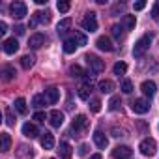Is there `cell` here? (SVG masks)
Returning a JSON list of instances; mask_svg holds the SVG:
<instances>
[{
    "mask_svg": "<svg viewBox=\"0 0 159 159\" xmlns=\"http://www.w3.org/2000/svg\"><path fill=\"white\" fill-rule=\"evenodd\" d=\"M139 150H140V153H142V155L152 157V155H155V152H157V142H155L153 139H144V140L140 142Z\"/></svg>",
    "mask_w": 159,
    "mask_h": 159,
    "instance_id": "8992f818",
    "label": "cell"
},
{
    "mask_svg": "<svg viewBox=\"0 0 159 159\" xmlns=\"http://www.w3.org/2000/svg\"><path fill=\"white\" fill-rule=\"evenodd\" d=\"M13 30H15V34H17V36H23V34H25V26H23V25H17Z\"/></svg>",
    "mask_w": 159,
    "mask_h": 159,
    "instance_id": "7bdbcfd3",
    "label": "cell"
},
{
    "mask_svg": "<svg viewBox=\"0 0 159 159\" xmlns=\"http://www.w3.org/2000/svg\"><path fill=\"white\" fill-rule=\"evenodd\" d=\"M58 155H60V159H71V155H73L71 146L67 142H62L60 144V150H58Z\"/></svg>",
    "mask_w": 159,
    "mask_h": 159,
    "instance_id": "d6986e66",
    "label": "cell"
},
{
    "mask_svg": "<svg viewBox=\"0 0 159 159\" xmlns=\"http://www.w3.org/2000/svg\"><path fill=\"white\" fill-rule=\"evenodd\" d=\"M135 23H137L135 15H124V26H125V30H133Z\"/></svg>",
    "mask_w": 159,
    "mask_h": 159,
    "instance_id": "f546056e",
    "label": "cell"
},
{
    "mask_svg": "<svg viewBox=\"0 0 159 159\" xmlns=\"http://www.w3.org/2000/svg\"><path fill=\"white\" fill-rule=\"evenodd\" d=\"M56 8H58V11H60V13H67V11H69V8H71V4H69V2H66V0H60V2L56 4Z\"/></svg>",
    "mask_w": 159,
    "mask_h": 159,
    "instance_id": "836d02e7",
    "label": "cell"
},
{
    "mask_svg": "<svg viewBox=\"0 0 159 159\" xmlns=\"http://www.w3.org/2000/svg\"><path fill=\"white\" fill-rule=\"evenodd\" d=\"M49 124H51L52 127H60V125L64 124V112H60V111H51V114H49Z\"/></svg>",
    "mask_w": 159,
    "mask_h": 159,
    "instance_id": "5bb4252c",
    "label": "cell"
},
{
    "mask_svg": "<svg viewBox=\"0 0 159 159\" xmlns=\"http://www.w3.org/2000/svg\"><path fill=\"white\" fill-rule=\"evenodd\" d=\"M43 96H45V99H47L49 105H54V103L60 99V90H58V88H47Z\"/></svg>",
    "mask_w": 159,
    "mask_h": 159,
    "instance_id": "2e32d148",
    "label": "cell"
},
{
    "mask_svg": "<svg viewBox=\"0 0 159 159\" xmlns=\"http://www.w3.org/2000/svg\"><path fill=\"white\" fill-rule=\"evenodd\" d=\"M34 120H36L38 124H43V122L47 120V116H45V112H41V111H38V112L34 114Z\"/></svg>",
    "mask_w": 159,
    "mask_h": 159,
    "instance_id": "74e56055",
    "label": "cell"
},
{
    "mask_svg": "<svg viewBox=\"0 0 159 159\" xmlns=\"http://www.w3.org/2000/svg\"><path fill=\"white\" fill-rule=\"evenodd\" d=\"M150 41H152V38L146 34V36H142L137 43H135V47H133V56L135 58H142L144 54H146V51L150 49Z\"/></svg>",
    "mask_w": 159,
    "mask_h": 159,
    "instance_id": "6da1fadb",
    "label": "cell"
},
{
    "mask_svg": "<svg viewBox=\"0 0 159 159\" xmlns=\"http://www.w3.org/2000/svg\"><path fill=\"white\" fill-rule=\"evenodd\" d=\"M45 41H47L45 34L38 32V34H32V36H30V39H28V47H30V49H39V47L45 45Z\"/></svg>",
    "mask_w": 159,
    "mask_h": 159,
    "instance_id": "9c48e42d",
    "label": "cell"
},
{
    "mask_svg": "<svg viewBox=\"0 0 159 159\" xmlns=\"http://www.w3.org/2000/svg\"><path fill=\"white\" fill-rule=\"evenodd\" d=\"M69 73H71V77H77V79H88V75H90V73H86L81 66H77V64L69 67Z\"/></svg>",
    "mask_w": 159,
    "mask_h": 159,
    "instance_id": "ac0fdd59",
    "label": "cell"
},
{
    "mask_svg": "<svg viewBox=\"0 0 159 159\" xmlns=\"http://www.w3.org/2000/svg\"><path fill=\"white\" fill-rule=\"evenodd\" d=\"M34 19H36V23L47 25V23L51 21V13H49V11H36V13H34Z\"/></svg>",
    "mask_w": 159,
    "mask_h": 159,
    "instance_id": "603a6c76",
    "label": "cell"
},
{
    "mask_svg": "<svg viewBox=\"0 0 159 159\" xmlns=\"http://www.w3.org/2000/svg\"><path fill=\"white\" fill-rule=\"evenodd\" d=\"M8 32V25L4 21H0V34H6Z\"/></svg>",
    "mask_w": 159,
    "mask_h": 159,
    "instance_id": "ee69618b",
    "label": "cell"
},
{
    "mask_svg": "<svg viewBox=\"0 0 159 159\" xmlns=\"http://www.w3.org/2000/svg\"><path fill=\"white\" fill-rule=\"evenodd\" d=\"M131 111L137 114H146L150 111V101L148 99H133L131 101Z\"/></svg>",
    "mask_w": 159,
    "mask_h": 159,
    "instance_id": "52a82bcc",
    "label": "cell"
},
{
    "mask_svg": "<svg viewBox=\"0 0 159 159\" xmlns=\"http://www.w3.org/2000/svg\"><path fill=\"white\" fill-rule=\"evenodd\" d=\"M71 23H73V21H71L69 17H66V19H62V21L58 23V26H56V32H58L60 36H64V34H66V32H67V30L71 28Z\"/></svg>",
    "mask_w": 159,
    "mask_h": 159,
    "instance_id": "ffe728a7",
    "label": "cell"
},
{
    "mask_svg": "<svg viewBox=\"0 0 159 159\" xmlns=\"http://www.w3.org/2000/svg\"><path fill=\"white\" fill-rule=\"evenodd\" d=\"M51 159H54V157H51Z\"/></svg>",
    "mask_w": 159,
    "mask_h": 159,
    "instance_id": "c3c4849f",
    "label": "cell"
},
{
    "mask_svg": "<svg viewBox=\"0 0 159 159\" xmlns=\"http://www.w3.org/2000/svg\"><path fill=\"white\" fill-rule=\"evenodd\" d=\"M111 30H112V36H114L116 39H120V38L124 36V28H122L120 25H112V28H111Z\"/></svg>",
    "mask_w": 159,
    "mask_h": 159,
    "instance_id": "e575fe53",
    "label": "cell"
},
{
    "mask_svg": "<svg viewBox=\"0 0 159 159\" xmlns=\"http://www.w3.org/2000/svg\"><path fill=\"white\" fill-rule=\"evenodd\" d=\"M131 155H133V150L129 146H116L112 150V157L114 159H131Z\"/></svg>",
    "mask_w": 159,
    "mask_h": 159,
    "instance_id": "ba28073f",
    "label": "cell"
},
{
    "mask_svg": "<svg viewBox=\"0 0 159 159\" xmlns=\"http://www.w3.org/2000/svg\"><path fill=\"white\" fill-rule=\"evenodd\" d=\"M36 4L38 6H43V4H47V0H36Z\"/></svg>",
    "mask_w": 159,
    "mask_h": 159,
    "instance_id": "bcb514c9",
    "label": "cell"
},
{
    "mask_svg": "<svg viewBox=\"0 0 159 159\" xmlns=\"http://www.w3.org/2000/svg\"><path fill=\"white\" fill-rule=\"evenodd\" d=\"M39 142H41V146H43L45 150H52V148H54V135L49 133V131H45V133H41Z\"/></svg>",
    "mask_w": 159,
    "mask_h": 159,
    "instance_id": "9a60e30c",
    "label": "cell"
},
{
    "mask_svg": "<svg viewBox=\"0 0 159 159\" xmlns=\"http://www.w3.org/2000/svg\"><path fill=\"white\" fill-rule=\"evenodd\" d=\"M152 17H153L155 21L159 19V2H157V4H155L153 8H152Z\"/></svg>",
    "mask_w": 159,
    "mask_h": 159,
    "instance_id": "60d3db41",
    "label": "cell"
},
{
    "mask_svg": "<svg viewBox=\"0 0 159 159\" xmlns=\"http://www.w3.org/2000/svg\"><path fill=\"white\" fill-rule=\"evenodd\" d=\"M6 124L8 125H13L15 122H13V116H11V111L10 109H6Z\"/></svg>",
    "mask_w": 159,
    "mask_h": 159,
    "instance_id": "ab89813d",
    "label": "cell"
},
{
    "mask_svg": "<svg viewBox=\"0 0 159 159\" xmlns=\"http://www.w3.org/2000/svg\"><path fill=\"white\" fill-rule=\"evenodd\" d=\"M133 8H135V11H140V10H144V8H146V2H144V0H139V2H135V4H133Z\"/></svg>",
    "mask_w": 159,
    "mask_h": 159,
    "instance_id": "f35d334b",
    "label": "cell"
},
{
    "mask_svg": "<svg viewBox=\"0 0 159 159\" xmlns=\"http://www.w3.org/2000/svg\"><path fill=\"white\" fill-rule=\"evenodd\" d=\"M157 21H159V19H157Z\"/></svg>",
    "mask_w": 159,
    "mask_h": 159,
    "instance_id": "681fc988",
    "label": "cell"
},
{
    "mask_svg": "<svg viewBox=\"0 0 159 159\" xmlns=\"http://www.w3.org/2000/svg\"><path fill=\"white\" fill-rule=\"evenodd\" d=\"M23 135H25L26 139H36V137H39L41 133H39V129H38V125H36V124L26 122V124L23 125Z\"/></svg>",
    "mask_w": 159,
    "mask_h": 159,
    "instance_id": "7c38bea8",
    "label": "cell"
},
{
    "mask_svg": "<svg viewBox=\"0 0 159 159\" xmlns=\"http://www.w3.org/2000/svg\"><path fill=\"white\" fill-rule=\"evenodd\" d=\"M73 39L77 41L79 47H84V45H86V36H84L83 32H73Z\"/></svg>",
    "mask_w": 159,
    "mask_h": 159,
    "instance_id": "4dcf8cb0",
    "label": "cell"
},
{
    "mask_svg": "<svg viewBox=\"0 0 159 159\" xmlns=\"http://www.w3.org/2000/svg\"><path fill=\"white\" fill-rule=\"evenodd\" d=\"M114 90V83L109 81V79H105V81H99V92L101 94H111Z\"/></svg>",
    "mask_w": 159,
    "mask_h": 159,
    "instance_id": "44dd1931",
    "label": "cell"
},
{
    "mask_svg": "<svg viewBox=\"0 0 159 159\" xmlns=\"http://www.w3.org/2000/svg\"><path fill=\"white\" fill-rule=\"evenodd\" d=\"M94 142H96V146H98V148H101V150H105V148H107V144H109V140H107L105 133H103V131H99V129L94 133Z\"/></svg>",
    "mask_w": 159,
    "mask_h": 159,
    "instance_id": "e0dca14e",
    "label": "cell"
},
{
    "mask_svg": "<svg viewBox=\"0 0 159 159\" xmlns=\"http://www.w3.org/2000/svg\"><path fill=\"white\" fill-rule=\"evenodd\" d=\"M2 49H4L6 54H15V52L19 51V41H17L15 38H8V39H4V43H2Z\"/></svg>",
    "mask_w": 159,
    "mask_h": 159,
    "instance_id": "30bf717a",
    "label": "cell"
},
{
    "mask_svg": "<svg viewBox=\"0 0 159 159\" xmlns=\"http://www.w3.org/2000/svg\"><path fill=\"white\" fill-rule=\"evenodd\" d=\"M90 92H92V86H90V84H83L81 88L77 90L79 98H81V99H84V101H86V99H92V98H90Z\"/></svg>",
    "mask_w": 159,
    "mask_h": 159,
    "instance_id": "7402d4cb",
    "label": "cell"
},
{
    "mask_svg": "<svg viewBox=\"0 0 159 159\" xmlns=\"http://www.w3.org/2000/svg\"><path fill=\"white\" fill-rule=\"evenodd\" d=\"M81 26H83V30H86V32H96V30H98V13L88 11V13L83 17Z\"/></svg>",
    "mask_w": 159,
    "mask_h": 159,
    "instance_id": "7a4b0ae2",
    "label": "cell"
},
{
    "mask_svg": "<svg viewBox=\"0 0 159 159\" xmlns=\"http://www.w3.org/2000/svg\"><path fill=\"white\" fill-rule=\"evenodd\" d=\"M127 71V64L125 62H116L114 64V75H125Z\"/></svg>",
    "mask_w": 159,
    "mask_h": 159,
    "instance_id": "1f68e13d",
    "label": "cell"
},
{
    "mask_svg": "<svg viewBox=\"0 0 159 159\" xmlns=\"http://www.w3.org/2000/svg\"><path fill=\"white\" fill-rule=\"evenodd\" d=\"M88 107H90V111H92V112H99V111H101V101H99L98 98H92Z\"/></svg>",
    "mask_w": 159,
    "mask_h": 159,
    "instance_id": "d6a6232c",
    "label": "cell"
},
{
    "mask_svg": "<svg viewBox=\"0 0 159 159\" xmlns=\"http://www.w3.org/2000/svg\"><path fill=\"white\" fill-rule=\"evenodd\" d=\"M2 75H4L6 81H13L17 73H15V67H11V66H4V67H2Z\"/></svg>",
    "mask_w": 159,
    "mask_h": 159,
    "instance_id": "4316f807",
    "label": "cell"
},
{
    "mask_svg": "<svg viewBox=\"0 0 159 159\" xmlns=\"http://www.w3.org/2000/svg\"><path fill=\"white\" fill-rule=\"evenodd\" d=\"M0 140H2V152H8L11 146V137L8 133H0Z\"/></svg>",
    "mask_w": 159,
    "mask_h": 159,
    "instance_id": "f1b7e54d",
    "label": "cell"
},
{
    "mask_svg": "<svg viewBox=\"0 0 159 159\" xmlns=\"http://www.w3.org/2000/svg\"><path fill=\"white\" fill-rule=\"evenodd\" d=\"M118 107H120V96H112L111 101H109V109L111 111H116Z\"/></svg>",
    "mask_w": 159,
    "mask_h": 159,
    "instance_id": "d590c367",
    "label": "cell"
},
{
    "mask_svg": "<svg viewBox=\"0 0 159 159\" xmlns=\"http://www.w3.org/2000/svg\"><path fill=\"white\" fill-rule=\"evenodd\" d=\"M90 159H101V153H94V155H92Z\"/></svg>",
    "mask_w": 159,
    "mask_h": 159,
    "instance_id": "7dc6e473",
    "label": "cell"
},
{
    "mask_svg": "<svg viewBox=\"0 0 159 159\" xmlns=\"http://www.w3.org/2000/svg\"><path fill=\"white\" fill-rule=\"evenodd\" d=\"M84 60H86V64H88L90 71H92V73H96V75H98V73H101V71L105 69V62H103L99 56H96V54H88Z\"/></svg>",
    "mask_w": 159,
    "mask_h": 159,
    "instance_id": "277c9868",
    "label": "cell"
},
{
    "mask_svg": "<svg viewBox=\"0 0 159 159\" xmlns=\"http://www.w3.org/2000/svg\"><path fill=\"white\" fill-rule=\"evenodd\" d=\"M86 129H88V118H86L84 114H79V116L73 118V122H71V131H73L75 135H81V133H84Z\"/></svg>",
    "mask_w": 159,
    "mask_h": 159,
    "instance_id": "3957f363",
    "label": "cell"
},
{
    "mask_svg": "<svg viewBox=\"0 0 159 159\" xmlns=\"http://www.w3.org/2000/svg\"><path fill=\"white\" fill-rule=\"evenodd\" d=\"M10 13H11L13 19H23V17L28 13V8H26L25 2H21V0H15V2H11V6H10Z\"/></svg>",
    "mask_w": 159,
    "mask_h": 159,
    "instance_id": "5b68a950",
    "label": "cell"
},
{
    "mask_svg": "<svg viewBox=\"0 0 159 159\" xmlns=\"http://www.w3.org/2000/svg\"><path fill=\"white\" fill-rule=\"evenodd\" d=\"M122 92L124 94H131L133 92V83L131 81H124L122 83Z\"/></svg>",
    "mask_w": 159,
    "mask_h": 159,
    "instance_id": "8d00e7d4",
    "label": "cell"
},
{
    "mask_svg": "<svg viewBox=\"0 0 159 159\" xmlns=\"http://www.w3.org/2000/svg\"><path fill=\"white\" fill-rule=\"evenodd\" d=\"M34 62H36V58H34L32 54H25V56L21 58V66H23L25 69H30V67L34 66Z\"/></svg>",
    "mask_w": 159,
    "mask_h": 159,
    "instance_id": "83f0119b",
    "label": "cell"
},
{
    "mask_svg": "<svg viewBox=\"0 0 159 159\" xmlns=\"http://www.w3.org/2000/svg\"><path fill=\"white\" fill-rule=\"evenodd\" d=\"M112 137H125V131H124V129L114 127V129H112Z\"/></svg>",
    "mask_w": 159,
    "mask_h": 159,
    "instance_id": "b9f144b4",
    "label": "cell"
},
{
    "mask_svg": "<svg viewBox=\"0 0 159 159\" xmlns=\"http://www.w3.org/2000/svg\"><path fill=\"white\" fill-rule=\"evenodd\" d=\"M86 150H88V148H86V144H83L81 148H79V153H81V155H84V153H86Z\"/></svg>",
    "mask_w": 159,
    "mask_h": 159,
    "instance_id": "f6af8a7d",
    "label": "cell"
},
{
    "mask_svg": "<svg viewBox=\"0 0 159 159\" xmlns=\"http://www.w3.org/2000/svg\"><path fill=\"white\" fill-rule=\"evenodd\" d=\"M45 103H47V99H45V96H41V94H36V96L32 98V107H34V109H41V107H45Z\"/></svg>",
    "mask_w": 159,
    "mask_h": 159,
    "instance_id": "484cf974",
    "label": "cell"
},
{
    "mask_svg": "<svg viewBox=\"0 0 159 159\" xmlns=\"http://www.w3.org/2000/svg\"><path fill=\"white\" fill-rule=\"evenodd\" d=\"M140 92H142L146 98H153L155 92H157V84H155L153 81H144V83L140 84Z\"/></svg>",
    "mask_w": 159,
    "mask_h": 159,
    "instance_id": "8fae6325",
    "label": "cell"
},
{
    "mask_svg": "<svg viewBox=\"0 0 159 159\" xmlns=\"http://www.w3.org/2000/svg\"><path fill=\"white\" fill-rule=\"evenodd\" d=\"M77 47H79V45H77V41H75L73 38H71V39H66V41H64V52H66V54H73Z\"/></svg>",
    "mask_w": 159,
    "mask_h": 159,
    "instance_id": "cb8c5ba5",
    "label": "cell"
},
{
    "mask_svg": "<svg viewBox=\"0 0 159 159\" xmlns=\"http://www.w3.org/2000/svg\"><path fill=\"white\" fill-rule=\"evenodd\" d=\"M96 47H98L99 51H105V52H111V51H114V45H112V41H111L107 36H101V38H98V41H96Z\"/></svg>",
    "mask_w": 159,
    "mask_h": 159,
    "instance_id": "4fadbf2b",
    "label": "cell"
},
{
    "mask_svg": "<svg viewBox=\"0 0 159 159\" xmlns=\"http://www.w3.org/2000/svg\"><path fill=\"white\" fill-rule=\"evenodd\" d=\"M15 111H17L19 114H26L28 107H26V99H25V98H17V99H15Z\"/></svg>",
    "mask_w": 159,
    "mask_h": 159,
    "instance_id": "d4e9b609",
    "label": "cell"
}]
</instances>
